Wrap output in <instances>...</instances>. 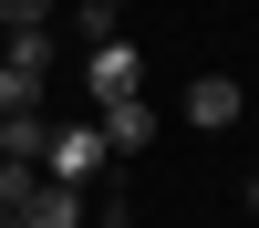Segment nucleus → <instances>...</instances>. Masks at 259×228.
Instances as JSON below:
<instances>
[{
    "label": "nucleus",
    "instance_id": "obj_1",
    "mask_svg": "<svg viewBox=\"0 0 259 228\" xmlns=\"http://www.w3.org/2000/svg\"><path fill=\"white\" fill-rule=\"evenodd\" d=\"M104 166H114L104 124H52V145H41V176H62V187H94Z\"/></svg>",
    "mask_w": 259,
    "mask_h": 228
},
{
    "label": "nucleus",
    "instance_id": "obj_2",
    "mask_svg": "<svg viewBox=\"0 0 259 228\" xmlns=\"http://www.w3.org/2000/svg\"><path fill=\"white\" fill-rule=\"evenodd\" d=\"M83 83H94V104H124L145 83V52L135 41H94V52H83Z\"/></svg>",
    "mask_w": 259,
    "mask_h": 228
},
{
    "label": "nucleus",
    "instance_id": "obj_3",
    "mask_svg": "<svg viewBox=\"0 0 259 228\" xmlns=\"http://www.w3.org/2000/svg\"><path fill=\"white\" fill-rule=\"evenodd\" d=\"M94 124H104V145H114V156H145V145H156V104H145V94L94 104Z\"/></svg>",
    "mask_w": 259,
    "mask_h": 228
},
{
    "label": "nucleus",
    "instance_id": "obj_4",
    "mask_svg": "<svg viewBox=\"0 0 259 228\" xmlns=\"http://www.w3.org/2000/svg\"><path fill=\"white\" fill-rule=\"evenodd\" d=\"M239 83H228V73H197V83H187V124H197V135H228V124H239Z\"/></svg>",
    "mask_w": 259,
    "mask_h": 228
},
{
    "label": "nucleus",
    "instance_id": "obj_5",
    "mask_svg": "<svg viewBox=\"0 0 259 228\" xmlns=\"http://www.w3.org/2000/svg\"><path fill=\"white\" fill-rule=\"evenodd\" d=\"M21 228H83V187H62V176H31V197L11 207Z\"/></svg>",
    "mask_w": 259,
    "mask_h": 228
},
{
    "label": "nucleus",
    "instance_id": "obj_6",
    "mask_svg": "<svg viewBox=\"0 0 259 228\" xmlns=\"http://www.w3.org/2000/svg\"><path fill=\"white\" fill-rule=\"evenodd\" d=\"M41 145H52V114H41V104H0V156L41 166Z\"/></svg>",
    "mask_w": 259,
    "mask_h": 228
},
{
    "label": "nucleus",
    "instance_id": "obj_7",
    "mask_svg": "<svg viewBox=\"0 0 259 228\" xmlns=\"http://www.w3.org/2000/svg\"><path fill=\"white\" fill-rule=\"evenodd\" d=\"M31 176H41V166H21V156H0V207H21V197H31Z\"/></svg>",
    "mask_w": 259,
    "mask_h": 228
},
{
    "label": "nucleus",
    "instance_id": "obj_8",
    "mask_svg": "<svg viewBox=\"0 0 259 228\" xmlns=\"http://www.w3.org/2000/svg\"><path fill=\"white\" fill-rule=\"evenodd\" d=\"M62 11V0H0V21H11V31H21V21H52Z\"/></svg>",
    "mask_w": 259,
    "mask_h": 228
},
{
    "label": "nucleus",
    "instance_id": "obj_9",
    "mask_svg": "<svg viewBox=\"0 0 259 228\" xmlns=\"http://www.w3.org/2000/svg\"><path fill=\"white\" fill-rule=\"evenodd\" d=\"M94 11H124V0H94Z\"/></svg>",
    "mask_w": 259,
    "mask_h": 228
},
{
    "label": "nucleus",
    "instance_id": "obj_10",
    "mask_svg": "<svg viewBox=\"0 0 259 228\" xmlns=\"http://www.w3.org/2000/svg\"><path fill=\"white\" fill-rule=\"evenodd\" d=\"M0 228H21V218H11V207H0Z\"/></svg>",
    "mask_w": 259,
    "mask_h": 228
},
{
    "label": "nucleus",
    "instance_id": "obj_11",
    "mask_svg": "<svg viewBox=\"0 0 259 228\" xmlns=\"http://www.w3.org/2000/svg\"><path fill=\"white\" fill-rule=\"evenodd\" d=\"M249 207H259V176H249Z\"/></svg>",
    "mask_w": 259,
    "mask_h": 228
},
{
    "label": "nucleus",
    "instance_id": "obj_12",
    "mask_svg": "<svg viewBox=\"0 0 259 228\" xmlns=\"http://www.w3.org/2000/svg\"><path fill=\"white\" fill-rule=\"evenodd\" d=\"M0 41H11V21H0Z\"/></svg>",
    "mask_w": 259,
    "mask_h": 228
}]
</instances>
